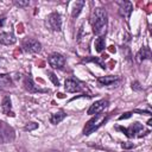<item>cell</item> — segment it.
<instances>
[{
    "label": "cell",
    "mask_w": 152,
    "mask_h": 152,
    "mask_svg": "<svg viewBox=\"0 0 152 152\" xmlns=\"http://www.w3.org/2000/svg\"><path fill=\"white\" fill-rule=\"evenodd\" d=\"M14 4H15L17 6H19V7H26V6H28V5H30V1H28V0H26V1L17 0V1H14Z\"/></svg>",
    "instance_id": "ffe728a7"
},
{
    "label": "cell",
    "mask_w": 152,
    "mask_h": 152,
    "mask_svg": "<svg viewBox=\"0 0 152 152\" xmlns=\"http://www.w3.org/2000/svg\"><path fill=\"white\" fill-rule=\"evenodd\" d=\"M128 138H132V137H137V133H140L142 132V126L139 124V122H134L132 126H129L128 128H120Z\"/></svg>",
    "instance_id": "52a82bcc"
},
{
    "label": "cell",
    "mask_w": 152,
    "mask_h": 152,
    "mask_svg": "<svg viewBox=\"0 0 152 152\" xmlns=\"http://www.w3.org/2000/svg\"><path fill=\"white\" fill-rule=\"evenodd\" d=\"M38 127V125L36 122H30L25 126V131H32V129H36Z\"/></svg>",
    "instance_id": "44dd1931"
},
{
    "label": "cell",
    "mask_w": 152,
    "mask_h": 152,
    "mask_svg": "<svg viewBox=\"0 0 152 152\" xmlns=\"http://www.w3.org/2000/svg\"><path fill=\"white\" fill-rule=\"evenodd\" d=\"M64 89H65V91H68V93H76V91H81V90H82V86H81L77 81L69 78V80H66L65 83H64Z\"/></svg>",
    "instance_id": "9c48e42d"
},
{
    "label": "cell",
    "mask_w": 152,
    "mask_h": 152,
    "mask_svg": "<svg viewBox=\"0 0 152 152\" xmlns=\"http://www.w3.org/2000/svg\"><path fill=\"white\" fill-rule=\"evenodd\" d=\"M150 56H151V52H150V49L148 48H141L140 49V51L137 53V62L138 63H141L144 59H146V58H150Z\"/></svg>",
    "instance_id": "5bb4252c"
},
{
    "label": "cell",
    "mask_w": 152,
    "mask_h": 152,
    "mask_svg": "<svg viewBox=\"0 0 152 152\" xmlns=\"http://www.w3.org/2000/svg\"><path fill=\"white\" fill-rule=\"evenodd\" d=\"M65 116H66L65 112L59 110V112H57V113H53V114L50 116V122H51V124H53V125L59 124V122H61Z\"/></svg>",
    "instance_id": "2e32d148"
},
{
    "label": "cell",
    "mask_w": 152,
    "mask_h": 152,
    "mask_svg": "<svg viewBox=\"0 0 152 152\" xmlns=\"http://www.w3.org/2000/svg\"><path fill=\"white\" fill-rule=\"evenodd\" d=\"M83 6H84V1H76L74 4V10H72V13H71L72 18L78 17V14L81 13V10H82Z\"/></svg>",
    "instance_id": "e0dca14e"
},
{
    "label": "cell",
    "mask_w": 152,
    "mask_h": 152,
    "mask_svg": "<svg viewBox=\"0 0 152 152\" xmlns=\"http://www.w3.org/2000/svg\"><path fill=\"white\" fill-rule=\"evenodd\" d=\"M107 106H108V100H99V101H96V102H94L90 107H89V109H88V114H90V115H96V114H100V113H102L106 108H107Z\"/></svg>",
    "instance_id": "8992f818"
},
{
    "label": "cell",
    "mask_w": 152,
    "mask_h": 152,
    "mask_svg": "<svg viewBox=\"0 0 152 152\" xmlns=\"http://www.w3.org/2000/svg\"><path fill=\"white\" fill-rule=\"evenodd\" d=\"M131 114H132V113H126L125 115H121V116H119V120H124V119H127V118H129V116H131Z\"/></svg>",
    "instance_id": "cb8c5ba5"
},
{
    "label": "cell",
    "mask_w": 152,
    "mask_h": 152,
    "mask_svg": "<svg viewBox=\"0 0 152 152\" xmlns=\"http://www.w3.org/2000/svg\"><path fill=\"white\" fill-rule=\"evenodd\" d=\"M49 64L55 69H62L65 65V58L57 52H53L49 56Z\"/></svg>",
    "instance_id": "5b68a950"
},
{
    "label": "cell",
    "mask_w": 152,
    "mask_h": 152,
    "mask_svg": "<svg viewBox=\"0 0 152 152\" xmlns=\"http://www.w3.org/2000/svg\"><path fill=\"white\" fill-rule=\"evenodd\" d=\"M46 24L52 31H61V27H62L61 15L58 13H56V12L49 14V17L46 18Z\"/></svg>",
    "instance_id": "277c9868"
},
{
    "label": "cell",
    "mask_w": 152,
    "mask_h": 152,
    "mask_svg": "<svg viewBox=\"0 0 152 152\" xmlns=\"http://www.w3.org/2000/svg\"><path fill=\"white\" fill-rule=\"evenodd\" d=\"M95 49L97 52H102L104 49V38L103 37H99L95 39Z\"/></svg>",
    "instance_id": "ac0fdd59"
},
{
    "label": "cell",
    "mask_w": 152,
    "mask_h": 152,
    "mask_svg": "<svg viewBox=\"0 0 152 152\" xmlns=\"http://www.w3.org/2000/svg\"><path fill=\"white\" fill-rule=\"evenodd\" d=\"M21 48H23V50H24L25 52H28V53H37V52L40 51L42 44H40L38 40L33 39V38H27V39H25V40L23 42Z\"/></svg>",
    "instance_id": "3957f363"
},
{
    "label": "cell",
    "mask_w": 152,
    "mask_h": 152,
    "mask_svg": "<svg viewBox=\"0 0 152 152\" xmlns=\"http://www.w3.org/2000/svg\"><path fill=\"white\" fill-rule=\"evenodd\" d=\"M15 37L13 33L11 32H2L0 33V42L6 44V45H11V44H14L15 43Z\"/></svg>",
    "instance_id": "7c38bea8"
},
{
    "label": "cell",
    "mask_w": 152,
    "mask_h": 152,
    "mask_svg": "<svg viewBox=\"0 0 152 152\" xmlns=\"http://www.w3.org/2000/svg\"><path fill=\"white\" fill-rule=\"evenodd\" d=\"M83 62H95V63H97L101 68H103V69H104V64H103L99 58H88V59H84Z\"/></svg>",
    "instance_id": "d6986e66"
},
{
    "label": "cell",
    "mask_w": 152,
    "mask_h": 152,
    "mask_svg": "<svg viewBox=\"0 0 152 152\" xmlns=\"http://www.w3.org/2000/svg\"><path fill=\"white\" fill-rule=\"evenodd\" d=\"M119 81V77L118 76H113V75H109V76H101L97 78V82L101 84V86H112L114 84L115 82Z\"/></svg>",
    "instance_id": "8fae6325"
},
{
    "label": "cell",
    "mask_w": 152,
    "mask_h": 152,
    "mask_svg": "<svg viewBox=\"0 0 152 152\" xmlns=\"http://www.w3.org/2000/svg\"><path fill=\"white\" fill-rule=\"evenodd\" d=\"M118 4H119V10H120L121 15H124L126 19H128L132 11H133L132 2H129V1H119Z\"/></svg>",
    "instance_id": "ba28073f"
},
{
    "label": "cell",
    "mask_w": 152,
    "mask_h": 152,
    "mask_svg": "<svg viewBox=\"0 0 152 152\" xmlns=\"http://www.w3.org/2000/svg\"><path fill=\"white\" fill-rule=\"evenodd\" d=\"M90 24L95 34L101 36L107 28V12L102 7H96L93 10L90 15Z\"/></svg>",
    "instance_id": "6da1fadb"
},
{
    "label": "cell",
    "mask_w": 152,
    "mask_h": 152,
    "mask_svg": "<svg viewBox=\"0 0 152 152\" xmlns=\"http://www.w3.org/2000/svg\"><path fill=\"white\" fill-rule=\"evenodd\" d=\"M1 110H2V113L6 114V115L14 116V113L12 112V103H11L10 96H5V97H4L2 103H1Z\"/></svg>",
    "instance_id": "30bf717a"
},
{
    "label": "cell",
    "mask_w": 152,
    "mask_h": 152,
    "mask_svg": "<svg viewBox=\"0 0 152 152\" xmlns=\"http://www.w3.org/2000/svg\"><path fill=\"white\" fill-rule=\"evenodd\" d=\"M108 115H104V114H96L95 116H93L87 124H86V126H84V128H83V133L86 134V135H88V134H90V133H93L94 131H96L99 127H101L107 120H108Z\"/></svg>",
    "instance_id": "7a4b0ae2"
},
{
    "label": "cell",
    "mask_w": 152,
    "mask_h": 152,
    "mask_svg": "<svg viewBox=\"0 0 152 152\" xmlns=\"http://www.w3.org/2000/svg\"><path fill=\"white\" fill-rule=\"evenodd\" d=\"M121 146L124 147V148H133L134 147V145H133V142H122L121 144Z\"/></svg>",
    "instance_id": "603a6c76"
},
{
    "label": "cell",
    "mask_w": 152,
    "mask_h": 152,
    "mask_svg": "<svg viewBox=\"0 0 152 152\" xmlns=\"http://www.w3.org/2000/svg\"><path fill=\"white\" fill-rule=\"evenodd\" d=\"M12 86V80L7 74H0V89H5Z\"/></svg>",
    "instance_id": "9a60e30c"
},
{
    "label": "cell",
    "mask_w": 152,
    "mask_h": 152,
    "mask_svg": "<svg viewBox=\"0 0 152 152\" xmlns=\"http://www.w3.org/2000/svg\"><path fill=\"white\" fill-rule=\"evenodd\" d=\"M51 152H56V151H51Z\"/></svg>",
    "instance_id": "484cf974"
},
{
    "label": "cell",
    "mask_w": 152,
    "mask_h": 152,
    "mask_svg": "<svg viewBox=\"0 0 152 152\" xmlns=\"http://www.w3.org/2000/svg\"><path fill=\"white\" fill-rule=\"evenodd\" d=\"M48 75H49V77H50V80L53 82V84H56V86H58V84H59V82H58V80L55 77V74H53V72L48 71Z\"/></svg>",
    "instance_id": "7402d4cb"
},
{
    "label": "cell",
    "mask_w": 152,
    "mask_h": 152,
    "mask_svg": "<svg viewBox=\"0 0 152 152\" xmlns=\"http://www.w3.org/2000/svg\"><path fill=\"white\" fill-rule=\"evenodd\" d=\"M5 23V17H0V26H2Z\"/></svg>",
    "instance_id": "d4e9b609"
},
{
    "label": "cell",
    "mask_w": 152,
    "mask_h": 152,
    "mask_svg": "<svg viewBox=\"0 0 152 152\" xmlns=\"http://www.w3.org/2000/svg\"><path fill=\"white\" fill-rule=\"evenodd\" d=\"M24 86H25L26 90H28L30 93H38V91H44V90H42V89H39V88H37V87L34 86V83H33V81H32V78H31L30 76H27V77L24 80Z\"/></svg>",
    "instance_id": "4fadbf2b"
}]
</instances>
